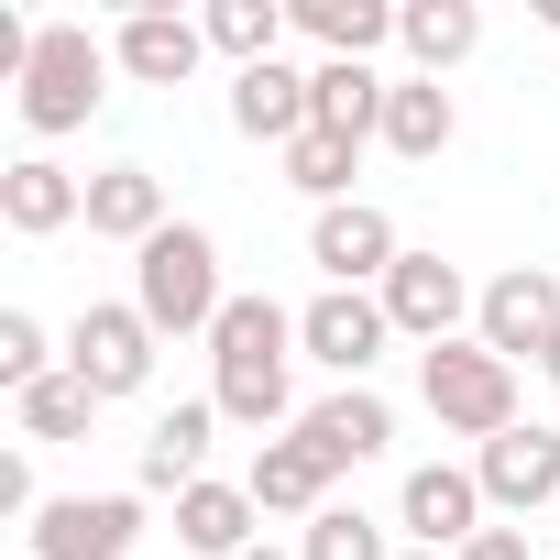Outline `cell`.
Instances as JSON below:
<instances>
[{
    "mask_svg": "<svg viewBox=\"0 0 560 560\" xmlns=\"http://www.w3.org/2000/svg\"><path fill=\"white\" fill-rule=\"evenodd\" d=\"M298 560H396V549H385V527H374L363 505H341V494H330V505L308 516V538H298Z\"/></svg>",
    "mask_w": 560,
    "mask_h": 560,
    "instance_id": "83f0119b",
    "label": "cell"
},
{
    "mask_svg": "<svg viewBox=\"0 0 560 560\" xmlns=\"http://www.w3.org/2000/svg\"><path fill=\"white\" fill-rule=\"evenodd\" d=\"M549 330H560V275H549V264H505L494 287L472 298V341L505 352V363H538Z\"/></svg>",
    "mask_w": 560,
    "mask_h": 560,
    "instance_id": "ba28073f",
    "label": "cell"
},
{
    "mask_svg": "<svg viewBox=\"0 0 560 560\" xmlns=\"http://www.w3.org/2000/svg\"><path fill=\"white\" fill-rule=\"evenodd\" d=\"M132 308L154 319V341H209L231 287H220V242L198 220H165L143 253H132Z\"/></svg>",
    "mask_w": 560,
    "mask_h": 560,
    "instance_id": "7a4b0ae2",
    "label": "cell"
},
{
    "mask_svg": "<svg viewBox=\"0 0 560 560\" xmlns=\"http://www.w3.org/2000/svg\"><path fill=\"white\" fill-rule=\"evenodd\" d=\"M396 45H407V78H451V67L483 45V12H472V0H407V12H396Z\"/></svg>",
    "mask_w": 560,
    "mask_h": 560,
    "instance_id": "7402d4cb",
    "label": "cell"
},
{
    "mask_svg": "<svg viewBox=\"0 0 560 560\" xmlns=\"http://www.w3.org/2000/svg\"><path fill=\"white\" fill-rule=\"evenodd\" d=\"M451 132H462V100H451L440 78H396V89H385V154L440 165V154H451Z\"/></svg>",
    "mask_w": 560,
    "mask_h": 560,
    "instance_id": "ac0fdd59",
    "label": "cell"
},
{
    "mask_svg": "<svg viewBox=\"0 0 560 560\" xmlns=\"http://www.w3.org/2000/svg\"><path fill=\"white\" fill-rule=\"evenodd\" d=\"M56 374V341H45V319L34 308H0V385H12V396H34Z\"/></svg>",
    "mask_w": 560,
    "mask_h": 560,
    "instance_id": "f1b7e54d",
    "label": "cell"
},
{
    "mask_svg": "<svg viewBox=\"0 0 560 560\" xmlns=\"http://www.w3.org/2000/svg\"><path fill=\"white\" fill-rule=\"evenodd\" d=\"M242 483H253V505H264V516H319V505H330V462H319L298 429H287V440H264Z\"/></svg>",
    "mask_w": 560,
    "mask_h": 560,
    "instance_id": "44dd1931",
    "label": "cell"
},
{
    "mask_svg": "<svg viewBox=\"0 0 560 560\" xmlns=\"http://www.w3.org/2000/svg\"><path fill=\"white\" fill-rule=\"evenodd\" d=\"M451 560H527V527H483V538H462Z\"/></svg>",
    "mask_w": 560,
    "mask_h": 560,
    "instance_id": "4dcf8cb0",
    "label": "cell"
},
{
    "mask_svg": "<svg viewBox=\"0 0 560 560\" xmlns=\"http://www.w3.org/2000/svg\"><path fill=\"white\" fill-rule=\"evenodd\" d=\"M209 440H220V407H209V396H176V407L143 429V494L209 483Z\"/></svg>",
    "mask_w": 560,
    "mask_h": 560,
    "instance_id": "e0dca14e",
    "label": "cell"
},
{
    "mask_svg": "<svg viewBox=\"0 0 560 560\" xmlns=\"http://www.w3.org/2000/svg\"><path fill=\"white\" fill-rule=\"evenodd\" d=\"M23 538H34V560H132L143 549V494H45V516Z\"/></svg>",
    "mask_w": 560,
    "mask_h": 560,
    "instance_id": "52a82bcc",
    "label": "cell"
},
{
    "mask_svg": "<svg viewBox=\"0 0 560 560\" xmlns=\"http://www.w3.org/2000/svg\"><path fill=\"white\" fill-rule=\"evenodd\" d=\"M110 56H121V78H132V89H187V78H198V56H209V23H187V12H121Z\"/></svg>",
    "mask_w": 560,
    "mask_h": 560,
    "instance_id": "9a60e30c",
    "label": "cell"
},
{
    "mask_svg": "<svg viewBox=\"0 0 560 560\" xmlns=\"http://www.w3.org/2000/svg\"><path fill=\"white\" fill-rule=\"evenodd\" d=\"M396 527H407L418 549H462V538H483V483H472V462H418L407 494H396Z\"/></svg>",
    "mask_w": 560,
    "mask_h": 560,
    "instance_id": "4fadbf2b",
    "label": "cell"
},
{
    "mask_svg": "<svg viewBox=\"0 0 560 560\" xmlns=\"http://www.w3.org/2000/svg\"><path fill=\"white\" fill-rule=\"evenodd\" d=\"M12 418H23V440H89V418H100V385H78V374L56 363L34 396H12Z\"/></svg>",
    "mask_w": 560,
    "mask_h": 560,
    "instance_id": "484cf974",
    "label": "cell"
},
{
    "mask_svg": "<svg viewBox=\"0 0 560 560\" xmlns=\"http://www.w3.org/2000/svg\"><path fill=\"white\" fill-rule=\"evenodd\" d=\"M352 165H363V143H341V132H298V143H287V187L319 198V209L352 198Z\"/></svg>",
    "mask_w": 560,
    "mask_h": 560,
    "instance_id": "4316f807",
    "label": "cell"
},
{
    "mask_svg": "<svg viewBox=\"0 0 560 560\" xmlns=\"http://www.w3.org/2000/svg\"><path fill=\"white\" fill-rule=\"evenodd\" d=\"M418 396H429V418H440L451 440H505V429H516V363L483 352V341L418 352Z\"/></svg>",
    "mask_w": 560,
    "mask_h": 560,
    "instance_id": "277c9868",
    "label": "cell"
},
{
    "mask_svg": "<svg viewBox=\"0 0 560 560\" xmlns=\"http://www.w3.org/2000/svg\"><path fill=\"white\" fill-rule=\"evenodd\" d=\"M538 374H549V385H560V330H549V352H538Z\"/></svg>",
    "mask_w": 560,
    "mask_h": 560,
    "instance_id": "1f68e13d",
    "label": "cell"
},
{
    "mask_svg": "<svg viewBox=\"0 0 560 560\" xmlns=\"http://www.w3.org/2000/svg\"><path fill=\"white\" fill-rule=\"evenodd\" d=\"M242 560H298V549H264V538H253V549H242Z\"/></svg>",
    "mask_w": 560,
    "mask_h": 560,
    "instance_id": "d6a6232c",
    "label": "cell"
},
{
    "mask_svg": "<svg viewBox=\"0 0 560 560\" xmlns=\"http://www.w3.org/2000/svg\"><path fill=\"white\" fill-rule=\"evenodd\" d=\"M396 560H451V549H396Z\"/></svg>",
    "mask_w": 560,
    "mask_h": 560,
    "instance_id": "836d02e7",
    "label": "cell"
},
{
    "mask_svg": "<svg viewBox=\"0 0 560 560\" xmlns=\"http://www.w3.org/2000/svg\"><path fill=\"white\" fill-rule=\"evenodd\" d=\"M89 231L143 253V242L165 231V176H154V165H100V176H89Z\"/></svg>",
    "mask_w": 560,
    "mask_h": 560,
    "instance_id": "d6986e66",
    "label": "cell"
},
{
    "mask_svg": "<svg viewBox=\"0 0 560 560\" xmlns=\"http://www.w3.org/2000/svg\"><path fill=\"white\" fill-rule=\"evenodd\" d=\"M253 483H187L176 494V549H198V560H242L253 549Z\"/></svg>",
    "mask_w": 560,
    "mask_h": 560,
    "instance_id": "ffe728a7",
    "label": "cell"
},
{
    "mask_svg": "<svg viewBox=\"0 0 560 560\" xmlns=\"http://www.w3.org/2000/svg\"><path fill=\"white\" fill-rule=\"evenodd\" d=\"M198 23H209V45H220L231 78H242V67H264L275 45H287V0H209Z\"/></svg>",
    "mask_w": 560,
    "mask_h": 560,
    "instance_id": "d4e9b609",
    "label": "cell"
},
{
    "mask_svg": "<svg viewBox=\"0 0 560 560\" xmlns=\"http://www.w3.org/2000/svg\"><path fill=\"white\" fill-rule=\"evenodd\" d=\"M549 527H560V505H549Z\"/></svg>",
    "mask_w": 560,
    "mask_h": 560,
    "instance_id": "e575fe53",
    "label": "cell"
},
{
    "mask_svg": "<svg viewBox=\"0 0 560 560\" xmlns=\"http://www.w3.org/2000/svg\"><path fill=\"white\" fill-rule=\"evenodd\" d=\"M209 407L242 418V429L308 418L298 407V308H275V298H231L220 308V330H209Z\"/></svg>",
    "mask_w": 560,
    "mask_h": 560,
    "instance_id": "6da1fadb",
    "label": "cell"
},
{
    "mask_svg": "<svg viewBox=\"0 0 560 560\" xmlns=\"http://www.w3.org/2000/svg\"><path fill=\"white\" fill-rule=\"evenodd\" d=\"M385 341H396V319H385V298H374V287H319V298L298 308V352H308V363H330L341 385H374Z\"/></svg>",
    "mask_w": 560,
    "mask_h": 560,
    "instance_id": "8992f818",
    "label": "cell"
},
{
    "mask_svg": "<svg viewBox=\"0 0 560 560\" xmlns=\"http://www.w3.org/2000/svg\"><path fill=\"white\" fill-rule=\"evenodd\" d=\"M472 483H483V505H494V516H549V505H560V429L516 418L505 440H483V451H472Z\"/></svg>",
    "mask_w": 560,
    "mask_h": 560,
    "instance_id": "9c48e42d",
    "label": "cell"
},
{
    "mask_svg": "<svg viewBox=\"0 0 560 560\" xmlns=\"http://www.w3.org/2000/svg\"><path fill=\"white\" fill-rule=\"evenodd\" d=\"M308 89H319V132H341V143H385V89H396V78H374V67H352V56H319Z\"/></svg>",
    "mask_w": 560,
    "mask_h": 560,
    "instance_id": "603a6c76",
    "label": "cell"
},
{
    "mask_svg": "<svg viewBox=\"0 0 560 560\" xmlns=\"http://www.w3.org/2000/svg\"><path fill=\"white\" fill-rule=\"evenodd\" d=\"M298 440H308L330 472H352V462H385V451H396V407H385L374 385H330V396L298 418Z\"/></svg>",
    "mask_w": 560,
    "mask_h": 560,
    "instance_id": "5bb4252c",
    "label": "cell"
},
{
    "mask_svg": "<svg viewBox=\"0 0 560 560\" xmlns=\"http://www.w3.org/2000/svg\"><path fill=\"white\" fill-rule=\"evenodd\" d=\"M287 34H308L319 56L374 67V45H396V12H385V0H287Z\"/></svg>",
    "mask_w": 560,
    "mask_h": 560,
    "instance_id": "cb8c5ba5",
    "label": "cell"
},
{
    "mask_svg": "<svg viewBox=\"0 0 560 560\" xmlns=\"http://www.w3.org/2000/svg\"><path fill=\"white\" fill-rule=\"evenodd\" d=\"M67 220H89V176H67L56 154H23V165H0V231H23V242H56Z\"/></svg>",
    "mask_w": 560,
    "mask_h": 560,
    "instance_id": "2e32d148",
    "label": "cell"
},
{
    "mask_svg": "<svg viewBox=\"0 0 560 560\" xmlns=\"http://www.w3.org/2000/svg\"><path fill=\"white\" fill-rule=\"evenodd\" d=\"M396 220L374 209V198H341V209H319L308 220V264L330 275V287H385V275H396Z\"/></svg>",
    "mask_w": 560,
    "mask_h": 560,
    "instance_id": "8fae6325",
    "label": "cell"
},
{
    "mask_svg": "<svg viewBox=\"0 0 560 560\" xmlns=\"http://www.w3.org/2000/svg\"><path fill=\"white\" fill-rule=\"evenodd\" d=\"M0 516H45V494H34V462H23V451H0Z\"/></svg>",
    "mask_w": 560,
    "mask_h": 560,
    "instance_id": "f546056e",
    "label": "cell"
},
{
    "mask_svg": "<svg viewBox=\"0 0 560 560\" xmlns=\"http://www.w3.org/2000/svg\"><path fill=\"white\" fill-rule=\"evenodd\" d=\"M374 298H385V319H396L407 341L440 352V341H462V319H472L483 287H462V264H440V253H396V275H385Z\"/></svg>",
    "mask_w": 560,
    "mask_h": 560,
    "instance_id": "30bf717a",
    "label": "cell"
},
{
    "mask_svg": "<svg viewBox=\"0 0 560 560\" xmlns=\"http://www.w3.org/2000/svg\"><path fill=\"white\" fill-rule=\"evenodd\" d=\"M231 132H242V143H275V154H287L298 132H319V89H308V67H287V56L242 67V78H231Z\"/></svg>",
    "mask_w": 560,
    "mask_h": 560,
    "instance_id": "7c38bea8",
    "label": "cell"
},
{
    "mask_svg": "<svg viewBox=\"0 0 560 560\" xmlns=\"http://www.w3.org/2000/svg\"><path fill=\"white\" fill-rule=\"evenodd\" d=\"M110 45L89 34V23H45L34 34V67H23V121L56 143V132H89L100 121V100H110Z\"/></svg>",
    "mask_w": 560,
    "mask_h": 560,
    "instance_id": "3957f363",
    "label": "cell"
},
{
    "mask_svg": "<svg viewBox=\"0 0 560 560\" xmlns=\"http://www.w3.org/2000/svg\"><path fill=\"white\" fill-rule=\"evenodd\" d=\"M154 352H165V341H154V319H143L132 298H89V308L67 319V374L100 385V407H110V396H143V385H154Z\"/></svg>",
    "mask_w": 560,
    "mask_h": 560,
    "instance_id": "5b68a950",
    "label": "cell"
}]
</instances>
